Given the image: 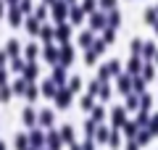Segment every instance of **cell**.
<instances>
[{"label":"cell","mask_w":158,"mask_h":150,"mask_svg":"<svg viewBox=\"0 0 158 150\" xmlns=\"http://www.w3.org/2000/svg\"><path fill=\"white\" fill-rule=\"evenodd\" d=\"M113 3H116V0H103V6H113Z\"/></svg>","instance_id":"cell-1"}]
</instances>
